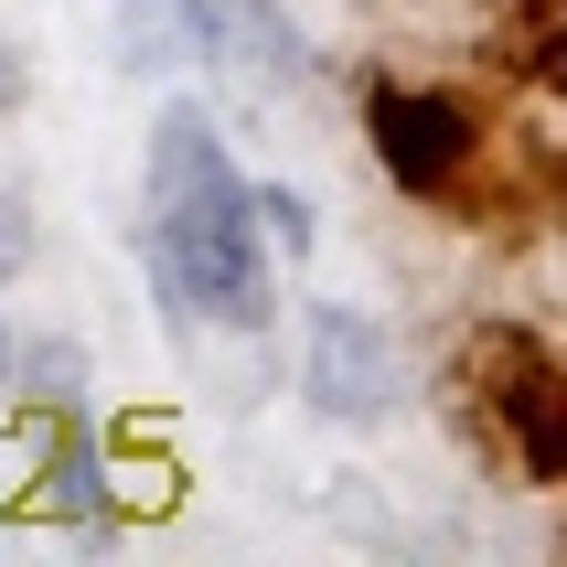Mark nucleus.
I'll return each instance as SVG.
<instances>
[{
    "instance_id": "nucleus-1",
    "label": "nucleus",
    "mask_w": 567,
    "mask_h": 567,
    "mask_svg": "<svg viewBox=\"0 0 567 567\" xmlns=\"http://www.w3.org/2000/svg\"><path fill=\"white\" fill-rule=\"evenodd\" d=\"M151 268L204 321L257 332L268 321V257H257V193L225 172V140L193 107L151 128Z\"/></svg>"
},
{
    "instance_id": "nucleus-2",
    "label": "nucleus",
    "mask_w": 567,
    "mask_h": 567,
    "mask_svg": "<svg viewBox=\"0 0 567 567\" xmlns=\"http://www.w3.org/2000/svg\"><path fill=\"white\" fill-rule=\"evenodd\" d=\"M461 396L525 461V482H567V353H546L536 332L493 321V332L461 343Z\"/></svg>"
},
{
    "instance_id": "nucleus-3",
    "label": "nucleus",
    "mask_w": 567,
    "mask_h": 567,
    "mask_svg": "<svg viewBox=\"0 0 567 567\" xmlns=\"http://www.w3.org/2000/svg\"><path fill=\"white\" fill-rule=\"evenodd\" d=\"M364 140H375V161L408 193H429V204H461V193L482 183V161H493L482 107L472 96H440V86H375L364 96Z\"/></svg>"
},
{
    "instance_id": "nucleus-4",
    "label": "nucleus",
    "mask_w": 567,
    "mask_h": 567,
    "mask_svg": "<svg viewBox=\"0 0 567 567\" xmlns=\"http://www.w3.org/2000/svg\"><path fill=\"white\" fill-rule=\"evenodd\" d=\"M300 385H311L321 417H343V429H364V417L396 408V343H385L364 311H343V300H321L311 332H300Z\"/></svg>"
},
{
    "instance_id": "nucleus-5",
    "label": "nucleus",
    "mask_w": 567,
    "mask_h": 567,
    "mask_svg": "<svg viewBox=\"0 0 567 567\" xmlns=\"http://www.w3.org/2000/svg\"><path fill=\"white\" fill-rule=\"evenodd\" d=\"M193 43L215 64H247V75H268V86H311V43L289 32L279 0H183Z\"/></svg>"
},
{
    "instance_id": "nucleus-6",
    "label": "nucleus",
    "mask_w": 567,
    "mask_h": 567,
    "mask_svg": "<svg viewBox=\"0 0 567 567\" xmlns=\"http://www.w3.org/2000/svg\"><path fill=\"white\" fill-rule=\"evenodd\" d=\"M22 429H32V514L86 525L96 514V440H86V417L64 408V396H32Z\"/></svg>"
},
{
    "instance_id": "nucleus-7",
    "label": "nucleus",
    "mask_w": 567,
    "mask_h": 567,
    "mask_svg": "<svg viewBox=\"0 0 567 567\" xmlns=\"http://www.w3.org/2000/svg\"><path fill=\"white\" fill-rule=\"evenodd\" d=\"M257 215H268V236H279V247H311V204H300L289 183H268V193H257Z\"/></svg>"
},
{
    "instance_id": "nucleus-8",
    "label": "nucleus",
    "mask_w": 567,
    "mask_h": 567,
    "mask_svg": "<svg viewBox=\"0 0 567 567\" xmlns=\"http://www.w3.org/2000/svg\"><path fill=\"white\" fill-rule=\"evenodd\" d=\"M11 268H32V225H22V204L0 193V279H11Z\"/></svg>"
},
{
    "instance_id": "nucleus-9",
    "label": "nucleus",
    "mask_w": 567,
    "mask_h": 567,
    "mask_svg": "<svg viewBox=\"0 0 567 567\" xmlns=\"http://www.w3.org/2000/svg\"><path fill=\"white\" fill-rule=\"evenodd\" d=\"M11 96H22V75H11V54H0V107H11Z\"/></svg>"
},
{
    "instance_id": "nucleus-10",
    "label": "nucleus",
    "mask_w": 567,
    "mask_h": 567,
    "mask_svg": "<svg viewBox=\"0 0 567 567\" xmlns=\"http://www.w3.org/2000/svg\"><path fill=\"white\" fill-rule=\"evenodd\" d=\"M0 375H11V332H0Z\"/></svg>"
},
{
    "instance_id": "nucleus-11",
    "label": "nucleus",
    "mask_w": 567,
    "mask_h": 567,
    "mask_svg": "<svg viewBox=\"0 0 567 567\" xmlns=\"http://www.w3.org/2000/svg\"><path fill=\"white\" fill-rule=\"evenodd\" d=\"M557 183H567V172H557Z\"/></svg>"
}]
</instances>
